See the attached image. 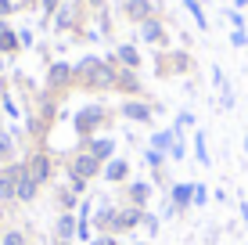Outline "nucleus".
<instances>
[{
  "instance_id": "nucleus-18",
  "label": "nucleus",
  "mask_w": 248,
  "mask_h": 245,
  "mask_svg": "<svg viewBox=\"0 0 248 245\" xmlns=\"http://www.w3.org/2000/svg\"><path fill=\"white\" fill-rule=\"evenodd\" d=\"M155 145H158V148H169V145H173V133H158Z\"/></svg>"
},
{
  "instance_id": "nucleus-22",
  "label": "nucleus",
  "mask_w": 248,
  "mask_h": 245,
  "mask_svg": "<svg viewBox=\"0 0 248 245\" xmlns=\"http://www.w3.org/2000/svg\"><path fill=\"white\" fill-rule=\"evenodd\" d=\"M97 245H115V242H108V238H101V242H97Z\"/></svg>"
},
{
  "instance_id": "nucleus-20",
  "label": "nucleus",
  "mask_w": 248,
  "mask_h": 245,
  "mask_svg": "<svg viewBox=\"0 0 248 245\" xmlns=\"http://www.w3.org/2000/svg\"><path fill=\"white\" fill-rule=\"evenodd\" d=\"M227 18H230V22H234V25H237V29H245V18H241V15H237V11H230V15H227Z\"/></svg>"
},
{
  "instance_id": "nucleus-2",
  "label": "nucleus",
  "mask_w": 248,
  "mask_h": 245,
  "mask_svg": "<svg viewBox=\"0 0 248 245\" xmlns=\"http://www.w3.org/2000/svg\"><path fill=\"white\" fill-rule=\"evenodd\" d=\"M173 198H176V206L194 202V184H176V188H173Z\"/></svg>"
},
{
  "instance_id": "nucleus-17",
  "label": "nucleus",
  "mask_w": 248,
  "mask_h": 245,
  "mask_svg": "<svg viewBox=\"0 0 248 245\" xmlns=\"http://www.w3.org/2000/svg\"><path fill=\"white\" fill-rule=\"evenodd\" d=\"M4 245H25V238H22L18 231H11V234H7V238H4Z\"/></svg>"
},
{
  "instance_id": "nucleus-16",
  "label": "nucleus",
  "mask_w": 248,
  "mask_h": 245,
  "mask_svg": "<svg viewBox=\"0 0 248 245\" xmlns=\"http://www.w3.org/2000/svg\"><path fill=\"white\" fill-rule=\"evenodd\" d=\"M137 224V209H130V213H123V220H119V227H133Z\"/></svg>"
},
{
  "instance_id": "nucleus-23",
  "label": "nucleus",
  "mask_w": 248,
  "mask_h": 245,
  "mask_svg": "<svg viewBox=\"0 0 248 245\" xmlns=\"http://www.w3.org/2000/svg\"><path fill=\"white\" fill-rule=\"evenodd\" d=\"M245 155H248V137H245Z\"/></svg>"
},
{
  "instance_id": "nucleus-4",
  "label": "nucleus",
  "mask_w": 248,
  "mask_h": 245,
  "mask_svg": "<svg viewBox=\"0 0 248 245\" xmlns=\"http://www.w3.org/2000/svg\"><path fill=\"white\" fill-rule=\"evenodd\" d=\"M97 119H101V108H87V112H79V119H76V123H79V130H90Z\"/></svg>"
},
{
  "instance_id": "nucleus-8",
  "label": "nucleus",
  "mask_w": 248,
  "mask_h": 245,
  "mask_svg": "<svg viewBox=\"0 0 248 245\" xmlns=\"http://www.w3.org/2000/svg\"><path fill=\"white\" fill-rule=\"evenodd\" d=\"M105 155H112V141H97L93 145V159H105Z\"/></svg>"
},
{
  "instance_id": "nucleus-21",
  "label": "nucleus",
  "mask_w": 248,
  "mask_h": 245,
  "mask_svg": "<svg viewBox=\"0 0 248 245\" xmlns=\"http://www.w3.org/2000/svg\"><path fill=\"white\" fill-rule=\"evenodd\" d=\"M11 11V4H7V0H0V15H7Z\"/></svg>"
},
{
  "instance_id": "nucleus-9",
  "label": "nucleus",
  "mask_w": 248,
  "mask_h": 245,
  "mask_svg": "<svg viewBox=\"0 0 248 245\" xmlns=\"http://www.w3.org/2000/svg\"><path fill=\"white\" fill-rule=\"evenodd\" d=\"M126 177V163H115V166H108V180H123Z\"/></svg>"
},
{
  "instance_id": "nucleus-11",
  "label": "nucleus",
  "mask_w": 248,
  "mask_h": 245,
  "mask_svg": "<svg viewBox=\"0 0 248 245\" xmlns=\"http://www.w3.org/2000/svg\"><path fill=\"white\" fill-rule=\"evenodd\" d=\"M144 36H148V40H158V36H162L158 22H148V25H144Z\"/></svg>"
},
{
  "instance_id": "nucleus-19",
  "label": "nucleus",
  "mask_w": 248,
  "mask_h": 245,
  "mask_svg": "<svg viewBox=\"0 0 248 245\" xmlns=\"http://www.w3.org/2000/svg\"><path fill=\"white\" fill-rule=\"evenodd\" d=\"M65 76H68V69H65V65H58V69H54V72H50V80H58V83H62V80H65Z\"/></svg>"
},
{
  "instance_id": "nucleus-12",
  "label": "nucleus",
  "mask_w": 248,
  "mask_h": 245,
  "mask_svg": "<svg viewBox=\"0 0 248 245\" xmlns=\"http://www.w3.org/2000/svg\"><path fill=\"white\" fill-rule=\"evenodd\" d=\"M119 54H123V62H126V65H137V62H140L133 47H123V50H119Z\"/></svg>"
},
{
  "instance_id": "nucleus-5",
  "label": "nucleus",
  "mask_w": 248,
  "mask_h": 245,
  "mask_svg": "<svg viewBox=\"0 0 248 245\" xmlns=\"http://www.w3.org/2000/svg\"><path fill=\"white\" fill-rule=\"evenodd\" d=\"M194 151H198V163H202V166L212 163V159H209V148H205V133H194Z\"/></svg>"
},
{
  "instance_id": "nucleus-14",
  "label": "nucleus",
  "mask_w": 248,
  "mask_h": 245,
  "mask_svg": "<svg viewBox=\"0 0 248 245\" xmlns=\"http://www.w3.org/2000/svg\"><path fill=\"white\" fill-rule=\"evenodd\" d=\"M230 44H234V47H245V44H248L245 29H234V36H230Z\"/></svg>"
},
{
  "instance_id": "nucleus-7",
  "label": "nucleus",
  "mask_w": 248,
  "mask_h": 245,
  "mask_svg": "<svg viewBox=\"0 0 248 245\" xmlns=\"http://www.w3.org/2000/svg\"><path fill=\"white\" fill-rule=\"evenodd\" d=\"M130 195H133V202H148L151 188H148V184H133V188H130Z\"/></svg>"
},
{
  "instance_id": "nucleus-10",
  "label": "nucleus",
  "mask_w": 248,
  "mask_h": 245,
  "mask_svg": "<svg viewBox=\"0 0 248 245\" xmlns=\"http://www.w3.org/2000/svg\"><path fill=\"white\" fill-rule=\"evenodd\" d=\"M126 115H130V119H148V108H140V105H126Z\"/></svg>"
},
{
  "instance_id": "nucleus-6",
  "label": "nucleus",
  "mask_w": 248,
  "mask_h": 245,
  "mask_svg": "<svg viewBox=\"0 0 248 245\" xmlns=\"http://www.w3.org/2000/svg\"><path fill=\"white\" fill-rule=\"evenodd\" d=\"M93 170H97V159H93V155H87V159H79V163H76V173H79V177H90Z\"/></svg>"
},
{
  "instance_id": "nucleus-15",
  "label": "nucleus",
  "mask_w": 248,
  "mask_h": 245,
  "mask_svg": "<svg viewBox=\"0 0 248 245\" xmlns=\"http://www.w3.org/2000/svg\"><path fill=\"white\" fill-rule=\"evenodd\" d=\"M205 191H209V188H202V184H194V202H198V206H205V202H209V195H205Z\"/></svg>"
},
{
  "instance_id": "nucleus-13",
  "label": "nucleus",
  "mask_w": 248,
  "mask_h": 245,
  "mask_svg": "<svg viewBox=\"0 0 248 245\" xmlns=\"http://www.w3.org/2000/svg\"><path fill=\"white\" fill-rule=\"evenodd\" d=\"M58 234H62V238H68V234H72V216H65V220L58 224Z\"/></svg>"
},
{
  "instance_id": "nucleus-1",
  "label": "nucleus",
  "mask_w": 248,
  "mask_h": 245,
  "mask_svg": "<svg viewBox=\"0 0 248 245\" xmlns=\"http://www.w3.org/2000/svg\"><path fill=\"white\" fill-rule=\"evenodd\" d=\"M47 173H50V166H47V159L44 155H36V159H29V177H32V180H47Z\"/></svg>"
},
{
  "instance_id": "nucleus-3",
  "label": "nucleus",
  "mask_w": 248,
  "mask_h": 245,
  "mask_svg": "<svg viewBox=\"0 0 248 245\" xmlns=\"http://www.w3.org/2000/svg\"><path fill=\"white\" fill-rule=\"evenodd\" d=\"M15 177H18V170H15V173H4V177H0V198H7V195H15V191H18V184H15Z\"/></svg>"
}]
</instances>
